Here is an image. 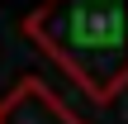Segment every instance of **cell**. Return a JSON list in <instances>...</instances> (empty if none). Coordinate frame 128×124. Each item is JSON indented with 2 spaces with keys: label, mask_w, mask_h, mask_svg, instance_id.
<instances>
[{
  "label": "cell",
  "mask_w": 128,
  "mask_h": 124,
  "mask_svg": "<svg viewBox=\"0 0 128 124\" xmlns=\"http://www.w3.org/2000/svg\"><path fill=\"white\" fill-rule=\"evenodd\" d=\"M24 38L95 105L128 86V0H38L24 14Z\"/></svg>",
  "instance_id": "obj_1"
},
{
  "label": "cell",
  "mask_w": 128,
  "mask_h": 124,
  "mask_svg": "<svg viewBox=\"0 0 128 124\" xmlns=\"http://www.w3.org/2000/svg\"><path fill=\"white\" fill-rule=\"evenodd\" d=\"M0 124H81L76 110L38 76H24L5 100H0Z\"/></svg>",
  "instance_id": "obj_2"
}]
</instances>
